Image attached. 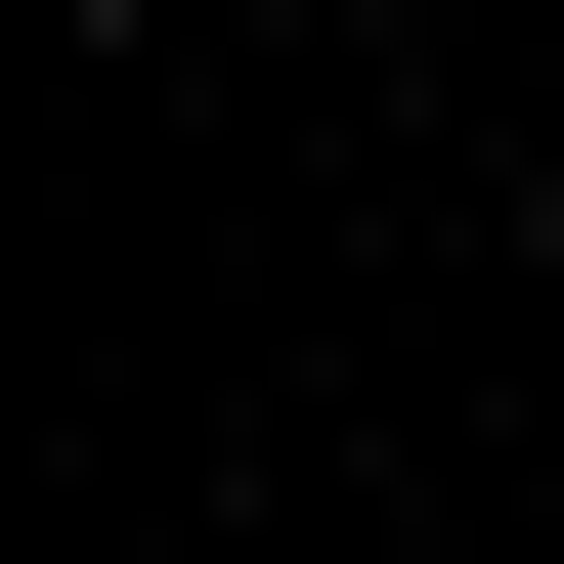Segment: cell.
<instances>
[{
	"label": "cell",
	"mask_w": 564,
	"mask_h": 564,
	"mask_svg": "<svg viewBox=\"0 0 564 564\" xmlns=\"http://www.w3.org/2000/svg\"><path fill=\"white\" fill-rule=\"evenodd\" d=\"M44 44H174V0H44Z\"/></svg>",
	"instance_id": "obj_1"
},
{
	"label": "cell",
	"mask_w": 564,
	"mask_h": 564,
	"mask_svg": "<svg viewBox=\"0 0 564 564\" xmlns=\"http://www.w3.org/2000/svg\"><path fill=\"white\" fill-rule=\"evenodd\" d=\"M521 217H564V131H521Z\"/></svg>",
	"instance_id": "obj_2"
}]
</instances>
